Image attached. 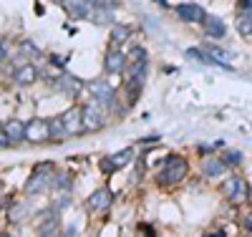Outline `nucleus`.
I'll use <instances>...</instances> for the list:
<instances>
[{
  "label": "nucleus",
  "mask_w": 252,
  "mask_h": 237,
  "mask_svg": "<svg viewBox=\"0 0 252 237\" xmlns=\"http://www.w3.org/2000/svg\"><path fill=\"white\" fill-rule=\"evenodd\" d=\"M131 157H134V152H131V149H124L121 154H114V162H116V167L121 169V167H126V164L131 162Z\"/></svg>",
  "instance_id": "nucleus-23"
},
{
  "label": "nucleus",
  "mask_w": 252,
  "mask_h": 237,
  "mask_svg": "<svg viewBox=\"0 0 252 237\" xmlns=\"http://www.w3.org/2000/svg\"><path fill=\"white\" fill-rule=\"evenodd\" d=\"M131 61H146V51L141 48V46H136L134 51H131V56H129Z\"/></svg>",
  "instance_id": "nucleus-26"
},
{
  "label": "nucleus",
  "mask_w": 252,
  "mask_h": 237,
  "mask_svg": "<svg viewBox=\"0 0 252 237\" xmlns=\"http://www.w3.org/2000/svg\"><path fill=\"white\" fill-rule=\"evenodd\" d=\"M63 8H66V13L76 20H83V18H89L91 8H94V0H66L63 3Z\"/></svg>",
  "instance_id": "nucleus-11"
},
{
  "label": "nucleus",
  "mask_w": 252,
  "mask_h": 237,
  "mask_svg": "<svg viewBox=\"0 0 252 237\" xmlns=\"http://www.w3.org/2000/svg\"><path fill=\"white\" fill-rule=\"evenodd\" d=\"M141 141H144V144H152V141H159V134H152V136H144Z\"/></svg>",
  "instance_id": "nucleus-32"
},
{
  "label": "nucleus",
  "mask_w": 252,
  "mask_h": 237,
  "mask_svg": "<svg viewBox=\"0 0 252 237\" xmlns=\"http://www.w3.org/2000/svg\"><path fill=\"white\" fill-rule=\"evenodd\" d=\"M222 162H224V164H240V162H242V154H240V152H227V154L222 157Z\"/></svg>",
  "instance_id": "nucleus-24"
},
{
  "label": "nucleus",
  "mask_w": 252,
  "mask_h": 237,
  "mask_svg": "<svg viewBox=\"0 0 252 237\" xmlns=\"http://www.w3.org/2000/svg\"><path fill=\"white\" fill-rule=\"evenodd\" d=\"M35 171H53V164L51 162H43V164H38Z\"/></svg>",
  "instance_id": "nucleus-30"
},
{
  "label": "nucleus",
  "mask_w": 252,
  "mask_h": 237,
  "mask_svg": "<svg viewBox=\"0 0 252 237\" xmlns=\"http://www.w3.org/2000/svg\"><path fill=\"white\" fill-rule=\"evenodd\" d=\"M222 195H224L229 202L240 204V202L247 197V184H245V179H240V177H229V179L222 184Z\"/></svg>",
  "instance_id": "nucleus-4"
},
{
  "label": "nucleus",
  "mask_w": 252,
  "mask_h": 237,
  "mask_svg": "<svg viewBox=\"0 0 252 237\" xmlns=\"http://www.w3.org/2000/svg\"><path fill=\"white\" fill-rule=\"evenodd\" d=\"M177 15L184 20V23H202L207 13L197 3H182V5H177Z\"/></svg>",
  "instance_id": "nucleus-8"
},
{
  "label": "nucleus",
  "mask_w": 252,
  "mask_h": 237,
  "mask_svg": "<svg viewBox=\"0 0 252 237\" xmlns=\"http://www.w3.org/2000/svg\"><path fill=\"white\" fill-rule=\"evenodd\" d=\"M5 56H8V40H0V63L5 61Z\"/></svg>",
  "instance_id": "nucleus-28"
},
{
  "label": "nucleus",
  "mask_w": 252,
  "mask_h": 237,
  "mask_svg": "<svg viewBox=\"0 0 252 237\" xmlns=\"http://www.w3.org/2000/svg\"><path fill=\"white\" fill-rule=\"evenodd\" d=\"M111 204H114V195H111V189L109 187H98L94 195L86 200V207L91 209V212H109L111 209Z\"/></svg>",
  "instance_id": "nucleus-3"
},
{
  "label": "nucleus",
  "mask_w": 252,
  "mask_h": 237,
  "mask_svg": "<svg viewBox=\"0 0 252 237\" xmlns=\"http://www.w3.org/2000/svg\"><path fill=\"white\" fill-rule=\"evenodd\" d=\"M187 177V162L182 157H166L161 162V171L157 174V182L161 187H172Z\"/></svg>",
  "instance_id": "nucleus-1"
},
{
  "label": "nucleus",
  "mask_w": 252,
  "mask_h": 237,
  "mask_svg": "<svg viewBox=\"0 0 252 237\" xmlns=\"http://www.w3.org/2000/svg\"><path fill=\"white\" fill-rule=\"evenodd\" d=\"M3 129H5V134H8L10 144H20V141L26 139V124H20L18 119L5 121V124H3Z\"/></svg>",
  "instance_id": "nucleus-14"
},
{
  "label": "nucleus",
  "mask_w": 252,
  "mask_h": 237,
  "mask_svg": "<svg viewBox=\"0 0 252 237\" xmlns=\"http://www.w3.org/2000/svg\"><path fill=\"white\" fill-rule=\"evenodd\" d=\"M237 8L240 10H252V0H237Z\"/></svg>",
  "instance_id": "nucleus-29"
},
{
  "label": "nucleus",
  "mask_w": 252,
  "mask_h": 237,
  "mask_svg": "<svg viewBox=\"0 0 252 237\" xmlns=\"http://www.w3.org/2000/svg\"><path fill=\"white\" fill-rule=\"evenodd\" d=\"M56 89H61V91H66L68 96H78L81 94V89H83V83L76 78V76H71V73H66V71H63L58 78H56Z\"/></svg>",
  "instance_id": "nucleus-12"
},
{
  "label": "nucleus",
  "mask_w": 252,
  "mask_h": 237,
  "mask_svg": "<svg viewBox=\"0 0 252 237\" xmlns=\"http://www.w3.org/2000/svg\"><path fill=\"white\" fill-rule=\"evenodd\" d=\"M61 119H63V124H66L68 136H71V134L83 132V114H81V109H76V106H71V109L63 111V114H61Z\"/></svg>",
  "instance_id": "nucleus-9"
},
{
  "label": "nucleus",
  "mask_w": 252,
  "mask_h": 237,
  "mask_svg": "<svg viewBox=\"0 0 252 237\" xmlns=\"http://www.w3.org/2000/svg\"><path fill=\"white\" fill-rule=\"evenodd\" d=\"M76 232H78V230H76V225H68L66 230H63V235H68V237H73Z\"/></svg>",
  "instance_id": "nucleus-31"
},
{
  "label": "nucleus",
  "mask_w": 252,
  "mask_h": 237,
  "mask_svg": "<svg viewBox=\"0 0 252 237\" xmlns=\"http://www.w3.org/2000/svg\"><path fill=\"white\" fill-rule=\"evenodd\" d=\"M61 3H66V0H61Z\"/></svg>",
  "instance_id": "nucleus-33"
},
{
  "label": "nucleus",
  "mask_w": 252,
  "mask_h": 237,
  "mask_svg": "<svg viewBox=\"0 0 252 237\" xmlns=\"http://www.w3.org/2000/svg\"><path fill=\"white\" fill-rule=\"evenodd\" d=\"M202 28H204V33H207L209 38H215V40L224 38V33H227L224 23H222V20H220L217 15H204V20H202Z\"/></svg>",
  "instance_id": "nucleus-13"
},
{
  "label": "nucleus",
  "mask_w": 252,
  "mask_h": 237,
  "mask_svg": "<svg viewBox=\"0 0 252 237\" xmlns=\"http://www.w3.org/2000/svg\"><path fill=\"white\" fill-rule=\"evenodd\" d=\"M20 56H26V58H38L40 56V48L35 46L33 40H20Z\"/></svg>",
  "instance_id": "nucleus-21"
},
{
  "label": "nucleus",
  "mask_w": 252,
  "mask_h": 237,
  "mask_svg": "<svg viewBox=\"0 0 252 237\" xmlns=\"http://www.w3.org/2000/svg\"><path fill=\"white\" fill-rule=\"evenodd\" d=\"M48 134H51V141H63V139L68 136L66 124H63V119H61V116L48 119Z\"/></svg>",
  "instance_id": "nucleus-18"
},
{
  "label": "nucleus",
  "mask_w": 252,
  "mask_h": 237,
  "mask_svg": "<svg viewBox=\"0 0 252 237\" xmlns=\"http://www.w3.org/2000/svg\"><path fill=\"white\" fill-rule=\"evenodd\" d=\"M35 78H38V68L31 66V63L15 68V83L18 86H31V83H35Z\"/></svg>",
  "instance_id": "nucleus-15"
},
{
  "label": "nucleus",
  "mask_w": 252,
  "mask_h": 237,
  "mask_svg": "<svg viewBox=\"0 0 252 237\" xmlns=\"http://www.w3.org/2000/svg\"><path fill=\"white\" fill-rule=\"evenodd\" d=\"M5 146H10V139L5 134V129H0V149H5Z\"/></svg>",
  "instance_id": "nucleus-27"
},
{
  "label": "nucleus",
  "mask_w": 252,
  "mask_h": 237,
  "mask_svg": "<svg viewBox=\"0 0 252 237\" xmlns=\"http://www.w3.org/2000/svg\"><path fill=\"white\" fill-rule=\"evenodd\" d=\"M23 217H26V207H13V209H10V220H13V222H20Z\"/></svg>",
  "instance_id": "nucleus-25"
},
{
  "label": "nucleus",
  "mask_w": 252,
  "mask_h": 237,
  "mask_svg": "<svg viewBox=\"0 0 252 237\" xmlns=\"http://www.w3.org/2000/svg\"><path fill=\"white\" fill-rule=\"evenodd\" d=\"M126 66H129V58H126L124 51H119V48L106 51V56H103V71L106 73H124Z\"/></svg>",
  "instance_id": "nucleus-5"
},
{
  "label": "nucleus",
  "mask_w": 252,
  "mask_h": 237,
  "mask_svg": "<svg viewBox=\"0 0 252 237\" xmlns=\"http://www.w3.org/2000/svg\"><path fill=\"white\" fill-rule=\"evenodd\" d=\"M224 162L222 159H204L202 162V171H204V177H220L222 171H224Z\"/></svg>",
  "instance_id": "nucleus-20"
},
{
  "label": "nucleus",
  "mask_w": 252,
  "mask_h": 237,
  "mask_svg": "<svg viewBox=\"0 0 252 237\" xmlns=\"http://www.w3.org/2000/svg\"><path fill=\"white\" fill-rule=\"evenodd\" d=\"M141 83H144V81H139V78H126V83H124L126 106H134V103L139 101V96H141Z\"/></svg>",
  "instance_id": "nucleus-16"
},
{
  "label": "nucleus",
  "mask_w": 252,
  "mask_h": 237,
  "mask_svg": "<svg viewBox=\"0 0 252 237\" xmlns=\"http://www.w3.org/2000/svg\"><path fill=\"white\" fill-rule=\"evenodd\" d=\"M103 103H98L96 99L86 106H81V114H83V132H101L103 129Z\"/></svg>",
  "instance_id": "nucleus-2"
},
{
  "label": "nucleus",
  "mask_w": 252,
  "mask_h": 237,
  "mask_svg": "<svg viewBox=\"0 0 252 237\" xmlns=\"http://www.w3.org/2000/svg\"><path fill=\"white\" fill-rule=\"evenodd\" d=\"M237 31L245 38H252V10H240L237 15Z\"/></svg>",
  "instance_id": "nucleus-19"
},
{
  "label": "nucleus",
  "mask_w": 252,
  "mask_h": 237,
  "mask_svg": "<svg viewBox=\"0 0 252 237\" xmlns=\"http://www.w3.org/2000/svg\"><path fill=\"white\" fill-rule=\"evenodd\" d=\"M109 38H111V48H119V46H124V43L131 38V28H129V26H121V23H119V26L114 23Z\"/></svg>",
  "instance_id": "nucleus-17"
},
{
  "label": "nucleus",
  "mask_w": 252,
  "mask_h": 237,
  "mask_svg": "<svg viewBox=\"0 0 252 237\" xmlns=\"http://www.w3.org/2000/svg\"><path fill=\"white\" fill-rule=\"evenodd\" d=\"M98 167H101L103 174H114V171L119 169V167H116V162H114V157H103V159L98 162Z\"/></svg>",
  "instance_id": "nucleus-22"
},
{
  "label": "nucleus",
  "mask_w": 252,
  "mask_h": 237,
  "mask_svg": "<svg viewBox=\"0 0 252 237\" xmlns=\"http://www.w3.org/2000/svg\"><path fill=\"white\" fill-rule=\"evenodd\" d=\"M26 139L31 144H43V141H51V134H48V121L43 119H33L31 124H26Z\"/></svg>",
  "instance_id": "nucleus-6"
},
{
  "label": "nucleus",
  "mask_w": 252,
  "mask_h": 237,
  "mask_svg": "<svg viewBox=\"0 0 252 237\" xmlns=\"http://www.w3.org/2000/svg\"><path fill=\"white\" fill-rule=\"evenodd\" d=\"M40 222L38 225V230H35V235H40V237H48V235H56L58 232V207H51V212H46V214H40Z\"/></svg>",
  "instance_id": "nucleus-10"
},
{
  "label": "nucleus",
  "mask_w": 252,
  "mask_h": 237,
  "mask_svg": "<svg viewBox=\"0 0 252 237\" xmlns=\"http://www.w3.org/2000/svg\"><path fill=\"white\" fill-rule=\"evenodd\" d=\"M0 129H3V124H0Z\"/></svg>",
  "instance_id": "nucleus-34"
},
{
  "label": "nucleus",
  "mask_w": 252,
  "mask_h": 237,
  "mask_svg": "<svg viewBox=\"0 0 252 237\" xmlns=\"http://www.w3.org/2000/svg\"><path fill=\"white\" fill-rule=\"evenodd\" d=\"M51 187H53V174L51 171H33V177L26 184V192L28 195H40V192H46Z\"/></svg>",
  "instance_id": "nucleus-7"
}]
</instances>
